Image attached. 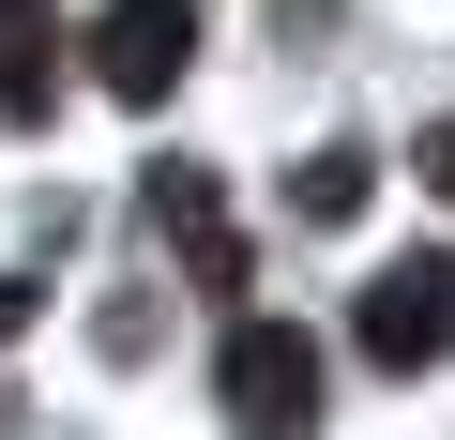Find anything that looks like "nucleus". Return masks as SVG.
<instances>
[{"label": "nucleus", "mask_w": 455, "mask_h": 440, "mask_svg": "<svg viewBox=\"0 0 455 440\" xmlns=\"http://www.w3.org/2000/svg\"><path fill=\"white\" fill-rule=\"evenodd\" d=\"M410 167H425V197H455V122H425V152H410Z\"/></svg>", "instance_id": "obj_8"}, {"label": "nucleus", "mask_w": 455, "mask_h": 440, "mask_svg": "<svg viewBox=\"0 0 455 440\" xmlns=\"http://www.w3.org/2000/svg\"><path fill=\"white\" fill-rule=\"evenodd\" d=\"M212 410H228V440H319V410H334L319 334H289V319H259V304H228V334H212Z\"/></svg>", "instance_id": "obj_1"}, {"label": "nucleus", "mask_w": 455, "mask_h": 440, "mask_svg": "<svg viewBox=\"0 0 455 440\" xmlns=\"http://www.w3.org/2000/svg\"><path fill=\"white\" fill-rule=\"evenodd\" d=\"M364 212V152H304L289 167V228H349Z\"/></svg>", "instance_id": "obj_6"}, {"label": "nucleus", "mask_w": 455, "mask_h": 440, "mask_svg": "<svg viewBox=\"0 0 455 440\" xmlns=\"http://www.w3.org/2000/svg\"><path fill=\"white\" fill-rule=\"evenodd\" d=\"M76 61H92V92H107V107H167V92H182V61H197V0H107Z\"/></svg>", "instance_id": "obj_4"}, {"label": "nucleus", "mask_w": 455, "mask_h": 440, "mask_svg": "<svg viewBox=\"0 0 455 440\" xmlns=\"http://www.w3.org/2000/svg\"><path fill=\"white\" fill-rule=\"evenodd\" d=\"M61 107V46H46V0H0V122H46Z\"/></svg>", "instance_id": "obj_5"}, {"label": "nucleus", "mask_w": 455, "mask_h": 440, "mask_svg": "<svg viewBox=\"0 0 455 440\" xmlns=\"http://www.w3.org/2000/svg\"><path fill=\"white\" fill-rule=\"evenodd\" d=\"M31 319H46V289H31V274H0V349H16Z\"/></svg>", "instance_id": "obj_7"}, {"label": "nucleus", "mask_w": 455, "mask_h": 440, "mask_svg": "<svg viewBox=\"0 0 455 440\" xmlns=\"http://www.w3.org/2000/svg\"><path fill=\"white\" fill-rule=\"evenodd\" d=\"M349 349H364L379 380H425V364H455V244H410V259H379V274H364V304H349Z\"/></svg>", "instance_id": "obj_2"}, {"label": "nucleus", "mask_w": 455, "mask_h": 440, "mask_svg": "<svg viewBox=\"0 0 455 440\" xmlns=\"http://www.w3.org/2000/svg\"><path fill=\"white\" fill-rule=\"evenodd\" d=\"M137 212L167 228V274H182L197 304H243V289H259V259H243V228H228V182H212L197 152H167V167L137 182Z\"/></svg>", "instance_id": "obj_3"}]
</instances>
